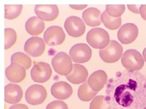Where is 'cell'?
I'll return each mask as SVG.
<instances>
[{
  "instance_id": "28",
  "label": "cell",
  "mask_w": 146,
  "mask_h": 109,
  "mask_svg": "<svg viewBox=\"0 0 146 109\" xmlns=\"http://www.w3.org/2000/svg\"><path fill=\"white\" fill-rule=\"evenodd\" d=\"M141 6L139 5H128L127 7L133 13H140V9Z\"/></svg>"
},
{
  "instance_id": "20",
  "label": "cell",
  "mask_w": 146,
  "mask_h": 109,
  "mask_svg": "<svg viewBox=\"0 0 146 109\" xmlns=\"http://www.w3.org/2000/svg\"><path fill=\"white\" fill-rule=\"evenodd\" d=\"M89 87L87 82H85L78 89V95L79 98L84 101H89L94 98L98 93Z\"/></svg>"
},
{
  "instance_id": "14",
  "label": "cell",
  "mask_w": 146,
  "mask_h": 109,
  "mask_svg": "<svg viewBox=\"0 0 146 109\" xmlns=\"http://www.w3.org/2000/svg\"><path fill=\"white\" fill-rule=\"evenodd\" d=\"M51 92L55 98L60 100H65L72 94L73 89L70 85L67 82L60 81L52 85Z\"/></svg>"
},
{
  "instance_id": "7",
  "label": "cell",
  "mask_w": 146,
  "mask_h": 109,
  "mask_svg": "<svg viewBox=\"0 0 146 109\" xmlns=\"http://www.w3.org/2000/svg\"><path fill=\"white\" fill-rule=\"evenodd\" d=\"M70 54L73 62L82 64L90 60L92 51L86 44H77L72 47L70 50Z\"/></svg>"
},
{
  "instance_id": "18",
  "label": "cell",
  "mask_w": 146,
  "mask_h": 109,
  "mask_svg": "<svg viewBox=\"0 0 146 109\" xmlns=\"http://www.w3.org/2000/svg\"><path fill=\"white\" fill-rule=\"evenodd\" d=\"M101 13L96 8L91 7L84 11L82 18L86 24L90 26H99L102 22Z\"/></svg>"
},
{
  "instance_id": "8",
  "label": "cell",
  "mask_w": 146,
  "mask_h": 109,
  "mask_svg": "<svg viewBox=\"0 0 146 109\" xmlns=\"http://www.w3.org/2000/svg\"><path fill=\"white\" fill-rule=\"evenodd\" d=\"M64 27L69 35L78 37L84 34L86 26L81 18L76 16H70L67 18Z\"/></svg>"
},
{
  "instance_id": "2",
  "label": "cell",
  "mask_w": 146,
  "mask_h": 109,
  "mask_svg": "<svg viewBox=\"0 0 146 109\" xmlns=\"http://www.w3.org/2000/svg\"><path fill=\"white\" fill-rule=\"evenodd\" d=\"M123 52L122 46L116 41L111 40L107 47L100 49V55L105 62L113 63L119 60Z\"/></svg>"
},
{
  "instance_id": "25",
  "label": "cell",
  "mask_w": 146,
  "mask_h": 109,
  "mask_svg": "<svg viewBox=\"0 0 146 109\" xmlns=\"http://www.w3.org/2000/svg\"><path fill=\"white\" fill-rule=\"evenodd\" d=\"M5 49H9L16 43L17 39L16 31L12 28H5Z\"/></svg>"
},
{
  "instance_id": "32",
  "label": "cell",
  "mask_w": 146,
  "mask_h": 109,
  "mask_svg": "<svg viewBox=\"0 0 146 109\" xmlns=\"http://www.w3.org/2000/svg\"><path fill=\"white\" fill-rule=\"evenodd\" d=\"M143 55L145 61L146 62V47L144 49L143 52Z\"/></svg>"
},
{
  "instance_id": "30",
  "label": "cell",
  "mask_w": 146,
  "mask_h": 109,
  "mask_svg": "<svg viewBox=\"0 0 146 109\" xmlns=\"http://www.w3.org/2000/svg\"><path fill=\"white\" fill-rule=\"evenodd\" d=\"M140 13L142 18L146 21V5H141L140 9Z\"/></svg>"
},
{
  "instance_id": "22",
  "label": "cell",
  "mask_w": 146,
  "mask_h": 109,
  "mask_svg": "<svg viewBox=\"0 0 146 109\" xmlns=\"http://www.w3.org/2000/svg\"><path fill=\"white\" fill-rule=\"evenodd\" d=\"M109 98L99 95L94 98L90 105V109H111Z\"/></svg>"
},
{
  "instance_id": "11",
  "label": "cell",
  "mask_w": 146,
  "mask_h": 109,
  "mask_svg": "<svg viewBox=\"0 0 146 109\" xmlns=\"http://www.w3.org/2000/svg\"><path fill=\"white\" fill-rule=\"evenodd\" d=\"M35 11L39 19L46 21L54 20L59 14L58 7L55 5H36Z\"/></svg>"
},
{
  "instance_id": "31",
  "label": "cell",
  "mask_w": 146,
  "mask_h": 109,
  "mask_svg": "<svg viewBox=\"0 0 146 109\" xmlns=\"http://www.w3.org/2000/svg\"><path fill=\"white\" fill-rule=\"evenodd\" d=\"M70 7L71 8L73 9H76V10H82V9H84V8H86L87 7V5H70Z\"/></svg>"
},
{
  "instance_id": "24",
  "label": "cell",
  "mask_w": 146,
  "mask_h": 109,
  "mask_svg": "<svg viewBox=\"0 0 146 109\" xmlns=\"http://www.w3.org/2000/svg\"><path fill=\"white\" fill-rule=\"evenodd\" d=\"M23 9L22 5H5V17L8 20H13L20 16Z\"/></svg>"
},
{
  "instance_id": "15",
  "label": "cell",
  "mask_w": 146,
  "mask_h": 109,
  "mask_svg": "<svg viewBox=\"0 0 146 109\" xmlns=\"http://www.w3.org/2000/svg\"><path fill=\"white\" fill-rule=\"evenodd\" d=\"M23 90L18 85L9 84L5 87V101L8 104L19 103L23 98Z\"/></svg>"
},
{
  "instance_id": "3",
  "label": "cell",
  "mask_w": 146,
  "mask_h": 109,
  "mask_svg": "<svg viewBox=\"0 0 146 109\" xmlns=\"http://www.w3.org/2000/svg\"><path fill=\"white\" fill-rule=\"evenodd\" d=\"M51 64L55 71L60 75H68L72 70V60L65 52H60L57 53L52 58Z\"/></svg>"
},
{
  "instance_id": "4",
  "label": "cell",
  "mask_w": 146,
  "mask_h": 109,
  "mask_svg": "<svg viewBox=\"0 0 146 109\" xmlns=\"http://www.w3.org/2000/svg\"><path fill=\"white\" fill-rule=\"evenodd\" d=\"M123 66L127 69L140 70L143 67L144 61L142 55L136 50H128L121 57Z\"/></svg>"
},
{
  "instance_id": "9",
  "label": "cell",
  "mask_w": 146,
  "mask_h": 109,
  "mask_svg": "<svg viewBox=\"0 0 146 109\" xmlns=\"http://www.w3.org/2000/svg\"><path fill=\"white\" fill-rule=\"evenodd\" d=\"M65 36L62 28L52 26L48 28L45 32L44 38L47 45L54 46L61 44L65 41Z\"/></svg>"
},
{
  "instance_id": "13",
  "label": "cell",
  "mask_w": 146,
  "mask_h": 109,
  "mask_svg": "<svg viewBox=\"0 0 146 109\" xmlns=\"http://www.w3.org/2000/svg\"><path fill=\"white\" fill-rule=\"evenodd\" d=\"M5 73L9 81L13 83L22 82L26 76L25 68L17 63H11L6 69Z\"/></svg>"
},
{
  "instance_id": "29",
  "label": "cell",
  "mask_w": 146,
  "mask_h": 109,
  "mask_svg": "<svg viewBox=\"0 0 146 109\" xmlns=\"http://www.w3.org/2000/svg\"><path fill=\"white\" fill-rule=\"evenodd\" d=\"M9 109H29L26 105L24 104H17L11 106Z\"/></svg>"
},
{
  "instance_id": "21",
  "label": "cell",
  "mask_w": 146,
  "mask_h": 109,
  "mask_svg": "<svg viewBox=\"0 0 146 109\" xmlns=\"http://www.w3.org/2000/svg\"><path fill=\"white\" fill-rule=\"evenodd\" d=\"M102 22L105 26L111 30H115L119 28L121 24V17H113L110 16L106 11L102 14Z\"/></svg>"
},
{
  "instance_id": "12",
  "label": "cell",
  "mask_w": 146,
  "mask_h": 109,
  "mask_svg": "<svg viewBox=\"0 0 146 109\" xmlns=\"http://www.w3.org/2000/svg\"><path fill=\"white\" fill-rule=\"evenodd\" d=\"M45 45L44 40L38 37H32L27 40L24 46V50L33 57L41 56L44 51Z\"/></svg>"
},
{
  "instance_id": "10",
  "label": "cell",
  "mask_w": 146,
  "mask_h": 109,
  "mask_svg": "<svg viewBox=\"0 0 146 109\" xmlns=\"http://www.w3.org/2000/svg\"><path fill=\"white\" fill-rule=\"evenodd\" d=\"M138 34V28L134 24H126L119 30L118 38L123 44H130L134 41Z\"/></svg>"
},
{
  "instance_id": "1",
  "label": "cell",
  "mask_w": 146,
  "mask_h": 109,
  "mask_svg": "<svg viewBox=\"0 0 146 109\" xmlns=\"http://www.w3.org/2000/svg\"><path fill=\"white\" fill-rule=\"evenodd\" d=\"M86 41L94 48L101 49L105 48L109 44L110 36L107 32L103 29L93 28L87 34Z\"/></svg>"
},
{
  "instance_id": "27",
  "label": "cell",
  "mask_w": 146,
  "mask_h": 109,
  "mask_svg": "<svg viewBox=\"0 0 146 109\" xmlns=\"http://www.w3.org/2000/svg\"><path fill=\"white\" fill-rule=\"evenodd\" d=\"M46 109H68V107L63 101L56 100L48 104Z\"/></svg>"
},
{
  "instance_id": "5",
  "label": "cell",
  "mask_w": 146,
  "mask_h": 109,
  "mask_svg": "<svg viewBox=\"0 0 146 109\" xmlns=\"http://www.w3.org/2000/svg\"><path fill=\"white\" fill-rule=\"evenodd\" d=\"M47 93L44 86L39 85L31 86L25 93L26 101L33 106L42 104L46 99Z\"/></svg>"
},
{
  "instance_id": "16",
  "label": "cell",
  "mask_w": 146,
  "mask_h": 109,
  "mask_svg": "<svg viewBox=\"0 0 146 109\" xmlns=\"http://www.w3.org/2000/svg\"><path fill=\"white\" fill-rule=\"evenodd\" d=\"M88 72L86 68L79 64H74L70 73L66 76V78L74 84H81L88 78Z\"/></svg>"
},
{
  "instance_id": "23",
  "label": "cell",
  "mask_w": 146,
  "mask_h": 109,
  "mask_svg": "<svg viewBox=\"0 0 146 109\" xmlns=\"http://www.w3.org/2000/svg\"><path fill=\"white\" fill-rule=\"evenodd\" d=\"M11 63H17L22 65L28 70L31 66V60L27 54L22 52H17L11 56Z\"/></svg>"
},
{
  "instance_id": "19",
  "label": "cell",
  "mask_w": 146,
  "mask_h": 109,
  "mask_svg": "<svg viewBox=\"0 0 146 109\" xmlns=\"http://www.w3.org/2000/svg\"><path fill=\"white\" fill-rule=\"evenodd\" d=\"M25 28L28 33L32 36L41 34L45 28L44 22L36 16L31 17L25 24Z\"/></svg>"
},
{
  "instance_id": "6",
  "label": "cell",
  "mask_w": 146,
  "mask_h": 109,
  "mask_svg": "<svg viewBox=\"0 0 146 109\" xmlns=\"http://www.w3.org/2000/svg\"><path fill=\"white\" fill-rule=\"evenodd\" d=\"M52 70L50 66L47 63L39 62L33 66L31 72L32 79L34 82L44 83L51 77Z\"/></svg>"
},
{
  "instance_id": "26",
  "label": "cell",
  "mask_w": 146,
  "mask_h": 109,
  "mask_svg": "<svg viewBox=\"0 0 146 109\" xmlns=\"http://www.w3.org/2000/svg\"><path fill=\"white\" fill-rule=\"evenodd\" d=\"M125 10V5H107L106 6V11L108 15L115 18L121 17Z\"/></svg>"
},
{
  "instance_id": "17",
  "label": "cell",
  "mask_w": 146,
  "mask_h": 109,
  "mask_svg": "<svg viewBox=\"0 0 146 109\" xmlns=\"http://www.w3.org/2000/svg\"><path fill=\"white\" fill-rule=\"evenodd\" d=\"M108 76L104 71L99 70L90 75L88 79L89 87L93 90L98 92L103 88L107 83Z\"/></svg>"
}]
</instances>
